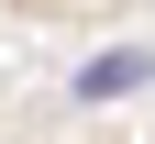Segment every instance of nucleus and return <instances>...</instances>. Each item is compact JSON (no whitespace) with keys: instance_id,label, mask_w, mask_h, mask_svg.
I'll return each mask as SVG.
<instances>
[{"instance_id":"f257e3e1","label":"nucleus","mask_w":155,"mask_h":144,"mask_svg":"<svg viewBox=\"0 0 155 144\" xmlns=\"http://www.w3.org/2000/svg\"><path fill=\"white\" fill-rule=\"evenodd\" d=\"M144 78H155V45H111V55L78 67V100H122V89H144Z\"/></svg>"}]
</instances>
